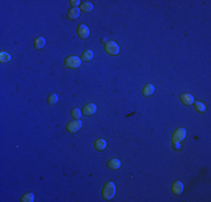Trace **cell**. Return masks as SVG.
I'll return each mask as SVG.
<instances>
[{
  "label": "cell",
  "mask_w": 211,
  "mask_h": 202,
  "mask_svg": "<svg viewBox=\"0 0 211 202\" xmlns=\"http://www.w3.org/2000/svg\"><path fill=\"white\" fill-rule=\"evenodd\" d=\"M154 90H155V88H154V85H153V84H151V83L146 84L145 87H144V89H143V94L145 97L152 96L153 92H154Z\"/></svg>",
  "instance_id": "7c38bea8"
},
{
  "label": "cell",
  "mask_w": 211,
  "mask_h": 202,
  "mask_svg": "<svg viewBox=\"0 0 211 202\" xmlns=\"http://www.w3.org/2000/svg\"><path fill=\"white\" fill-rule=\"evenodd\" d=\"M93 8L92 3L89 2V1H87V2H84L81 5V11H85V13H89V11H91Z\"/></svg>",
  "instance_id": "2e32d148"
},
{
  "label": "cell",
  "mask_w": 211,
  "mask_h": 202,
  "mask_svg": "<svg viewBox=\"0 0 211 202\" xmlns=\"http://www.w3.org/2000/svg\"><path fill=\"white\" fill-rule=\"evenodd\" d=\"M186 137V130L185 128H177L176 130L173 133L172 136V142L173 143H180Z\"/></svg>",
  "instance_id": "3957f363"
},
{
  "label": "cell",
  "mask_w": 211,
  "mask_h": 202,
  "mask_svg": "<svg viewBox=\"0 0 211 202\" xmlns=\"http://www.w3.org/2000/svg\"><path fill=\"white\" fill-rule=\"evenodd\" d=\"M172 191L174 192V194H180L183 191V184L180 181H175L172 185Z\"/></svg>",
  "instance_id": "9c48e42d"
},
{
  "label": "cell",
  "mask_w": 211,
  "mask_h": 202,
  "mask_svg": "<svg viewBox=\"0 0 211 202\" xmlns=\"http://www.w3.org/2000/svg\"><path fill=\"white\" fill-rule=\"evenodd\" d=\"M44 45H45V38L44 37H37L36 40H35V48H37V50H40V48H43Z\"/></svg>",
  "instance_id": "9a60e30c"
},
{
  "label": "cell",
  "mask_w": 211,
  "mask_h": 202,
  "mask_svg": "<svg viewBox=\"0 0 211 202\" xmlns=\"http://www.w3.org/2000/svg\"><path fill=\"white\" fill-rule=\"evenodd\" d=\"M105 51L110 55H116V54L119 53V46L115 42H108L106 44L105 46Z\"/></svg>",
  "instance_id": "277c9868"
},
{
  "label": "cell",
  "mask_w": 211,
  "mask_h": 202,
  "mask_svg": "<svg viewBox=\"0 0 211 202\" xmlns=\"http://www.w3.org/2000/svg\"><path fill=\"white\" fill-rule=\"evenodd\" d=\"M80 16V9L79 8H72V9L68 10V18L71 19V20H74Z\"/></svg>",
  "instance_id": "30bf717a"
},
{
  "label": "cell",
  "mask_w": 211,
  "mask_h": 202,
  "mask_svg": "<svg viewBox=\"0 0 211 202\" xmlns=\"http://www.w3.org/2000/svg\"><path fill=\"white\" fill-rule=\"evenodd\" d=\"M94 148L97 149V150H103V149L107 147V142H106L105 139H97L96 142H94Z\"/></svg>",
  "instance_id": "8fae6325"
},
{
  "label": "cell",
  "mask_w": 211,
  "mask_h": 202,
  "mask_svg": "<svg viewBox=\"0 0 211 202\" xmlns=\"http://www.w3.org/2000/svg\"><path fill=\"white\" fill-rule=\"evenodd\" d=\"M108 167L111 168V170H118L120 167V161L117 159H111L108 162Z\"/></svg>",
  "instance_id": "4fadbf2b"
},
{
  "label": "cell",
  "mask_w": 211,
  "mask_h": 202,
  "mask_svg": "<svg viewBox=\"0 0 211 202\" xmlns=\"http://www.w3.org/2000/svg\"><path fill=\"white\" fill-rule=\"evenodd\" d=\"M96 111H97V107H96V105H93V103H88V105H85L83 108V113L85 116H91Z\"/></svg>",
  "instance_id": "ba28073f"
},
{
  "label": "cell",
  "mask_w": 211,
  "mask_h": 202,
  "mask_svg": "<svg viewBox=\"0 0 211 202\" xmlns=\"http://www.w3.org/2000/svg\"><path fill=\"white\" fill-rule=\"evenodd\" d=\"M64 64L68 68H78L81 65V59L78 56H68L64 61Z\"/></svg>",
  "instance_id": "7a4b0ae2"
},
{
  "label": "cell",
  "mask_w": 211,
  "mask_h": 202,
  "mask_svg": "<svg viewBox=\"0 0 211 202\" xmlns=\"http://www.w3.org/2000/svg\"><path fill=\"white\" fill-rule=\"evenodd\" d=\"M194 110H197L198 112H205V103H202V102H199V101H197V102L194 103Z\"/></svg>",
  "instance_id": "e0dca14e"
},
{
  "label": "cell",
  "mask_w": 211,
  "mask_h": 202,
  "mask_svg": "<svg viewBox=\"0 0 211 202\" xmlns=\"http://www.w3.org/2000/svg\"><path fill=\"white\" fill-rule=\"evenodd\" d=\"M173 146H174V148H175V149H180L181 148L180 143H173Z\"/></svg>",
  "instance_id": "603a6c76"
},
{
  "label": "cell",
  "mask_w": 211,
  "mask_h": 202,
  "mask_svg": "<svg viewBox=\"0 0 211 202\" xmlns=\"http://www.w3.org/2000/svg\"><path fill=\"white\" fill-rule=\"evenodd\" d=\"M72 117L75 119V120H78V119H80L81 117V111H80V109L79 108H74L73 110H72Z\"/></svg>",
  "instance_id": "ffe728a7"
},
{
  "label": "cell",
  "mask_w": 211,
  "mask_h": 202,
  "mask_svg": "<svg viewBox=\"0 0 211 202\" xmlns=\"http://www.w3.org/2000/svg\"><path fill=\"white\" fill-rule=\"evenodd\" d=\"M79 2H80V1H78V0H72L71 5L73 6V8H77V6L79 5Z\"/></svg>",
  "instance_id": "7402d4cb"
},
{
  "label": "cell",
  "mask_w": 211,
  "mask_h": 202,
  "mask_svg": "<svg viewBox=\"0 0 211 202\" xmlns=\"http://www.w3.org/2000/svg\"><path fill=\"white\" fill-rule=\"evenodd\" d=\"M35 199V196L33 193H26L25 196H23L22 201L23 202H33Z\"/></svg>",
  "instance_id": "ac0fdd59"
},
{
  "label": "cell",
  "mask_w": 211,
  "mask_h": 202,
  "mask_svg": "<svg viewBox=\"0 0 211 202\" xmlns=\"http://www.w3.org/2000/svg\"><path fill=\"white\" fill-rule=\"evenodd\" d=\"M92 59H93V53H92V51H90V50L84 51L82 56H81V60H83L85 62H88V61H90V60H92Z\"/></svg>",
  "instance_id": "5bb4252c"
},
{
  "label": "cell",
  "mask_w": 211,
  "mask_h": 202,
  "mask_svg": "<svg viewBox=\"0 0 211 202\" xmlns=\"http://www.w3.org/2000/svg\"><path fill=\"white\" fill-rule=\"evenodd\" d=\"M116 193V187L114 182H107L102 190V198L105 200H110L114 198Z\"/></svg>",
  "instance_id": "6da1fadb"
},
{
  "label": "cell",
  "mask_w": 211,
  "mask_h": 202,
  "mask_svg": "<svg viewBox=\"0 0 211 202\" xmlns=\"http://www.w3.org/2000/svg\"><path fill=\"white\" fill-rule=\"evenodd\" d=\"M81 127H82V122L78 119V120H73L71 122H68V126H66V129L70 133H77V131L80 130Z\"/></svg>",
  "instance_id": "5b68a950"
},
{
  "label": "cell",
  "mask_w": 211,
  "mask_h": 202,
  "mask_svg": "<svg viewBox=\"0 0 211 202\" xmlns=\"http://www.w3.org/2000/svg\"><path fill=\"white\" fill-rule=\"evenodd\" d=\"M77 33H78L79 37L80 38H88L89 37V35H90V31H89V28L87 27L85 25H83V24H81V25L78 26V31H77Z\"/></svg>",
  "instance_id": "8992f818"
},
{
  "label": "cell",
  "mask_w": 211,
  "mask_h": 202,
  "mask_svg": "<svg viewBox=\"0 0 211 202\" xmlns=\"http://www.w3.org/2000/svg\"><path fill=\"white\" fill-rule=\"evenodd\" d=\"M180 100L186 106H190V105L194 103V98H193V96H191L189 93H182L180 96Z\"/></svg>",
  "instance_id": "52a82bcc"
},
{
  "label": "cell",
  "mask_w": 211,
  "mask_h": 202,
  "mask_svg": "<svg viewBox=\"0 0 211 202\" xmlns=\"http://www.w3.org/2000/svg\"><path fill=\"white\" fill-rule=\"evenodd\" d=\"M10 59H11V56L6 52H2L0 54V61L1 62H8V61H10Z\"/></svg>",
  "instance_id": "d6986e66"
},
{
  "label": "cell",
  "mask_w": 211,
  "mask_h": 202,
  "mask_svg": "<svg viewBox=\"0 0 211 202\" xmlns=\"http://www.w3.org/2000/svg\"><path fill=\"white\" fill-rule=\"evenodd\" d=\"M47 101H48L50 105H55V103L59 101V97L56 96V94H51V96L48 97V100H47Z\"/></svg>",
  "instance_id": "44dd1931"
}]
</instances>
